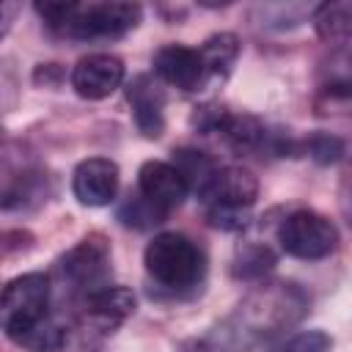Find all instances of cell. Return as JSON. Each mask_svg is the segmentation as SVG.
Wrapping results in <instances>:
<instances>
[{
    "instance_id": "6da1fadb",
    "label": "cell",
    "mask_w": 352,
    "mask_h": 352,
    "mask_svg": "<svg viewBox=\"0 0 352 352\" xmlns=\"http://www.w3.org/2000/svg\"><path fill=\"white\" fill-rule=\"evenodd\" d=\"M36 11L44 16L50 30L77 41L121 38L143 16V8L138 3H118V0H107V3L44 0L36 3Z\"/></svg>"
},
{
    "instance_id": "7a4b0ae2",
    "label": "cell",
    "mask_w": 352,
    "mask_h": 352,
    "mask_svg": "<svg viewBox=\"0 0 352 352\" xmlns=\"http://www.w3.org/2000/svg\"><path fill=\"white\" fill-rule=\"evenodd\" d=\"M146 272L170 292H187L195 289L204 280L206 272V258L204 250L184 234L165 231L157 234L143 253Z\"/></svg>"
},
{
    "instance_id": "3957f363",
    "label": "cell",
    "mask_w": 352,
    "mask_h": 352,
    "mask_svg": "<svg viewBox=\"0 0 352 352\" xmlns=\"http://www.w3.org/2000/svg\"><path fill=\"white\" fill-rule=\"evenodd\" d=\"M256 195H258L256 176L245 168L228 165V168L217 170V176L212 179V184L201 195V201L206 204V217L212 226L236 231V228H245L248 212L256 204Z\"/></svg>"
},
{
    "instance_id": "277c9868",
    "label": "cell",
    "mask_w": 352,
    "mask_h": 352,
    "mask_svg": "<svg viewBox=\"0 0 352 352\" xmlns=\"http://www.w3.org/2000/svg\"><path fill=\"white\" fill-rule=\"evenodd\" d=\"M47 302H50L47 275L28 272V275L8 280L3 289V305H0V322H3L6 336L14 341L19 333L44 322L47 319Z\"/></svg>"
},
{
    "instance_id": "5b68a950",
    "label": "cell",
    "mask_w": 352,
    "mask_h": 352,
    "mask_svg": "<svg viewBox=\"0 0 352 352\" xmlns=\"http://www.w3.org/2000/svg\"><path fill=\"white\" fill-rule=\"evenodd\" d=\"M278 242L280 248L294 258H324L338 245V228L314 209H297L286 214L278 226Z\"/></svg>"
},
{
    "instance_id": "8992f818",
    "label": "cell",
    "mask_w": 352,
    "mask_h": 352,
    "mask_svg": "<svg viewBox=\"0 0 352 352\" xmlns=\"http://www.w3.org/2000/svg\"><path fill=\"white\" fill-rule=\"evenodd\" d=\"M60 272L74 289L85 292V297L104 289L110 280V245H107V239L102 234H88L85 239H80L60 258Z\"/></svg>"
},
{
    "instance_id": "52a82bcc",
    "label": "cell",
    "mask_w": 352,
    "mask_h": 352,
    "mask_svg": "<svg viewBox=\"0 0 352 352\" xmlns=\"http://www.w3.org/2000/svg\"><path fill=\"white\" fill-rule=\"evenodd\" d=\"M124 82V63L110 52H94L74 63L72 69V88L82 99H104Z\"/></svg>"
},
{
    "instance_id": "ba28073f",
    "label": "cell",
    "mask_w": 352,
    "mask_h": 352,
    "mask_svg": "<svg viewBox=\"0 0 352 352\" xmlns=\"http://www.w3.org/2000/svg\"><path fill=\"white\" fill-rule=\"evenodd\" d=\"M154 72L162 82L179 91H198L206 82V69L198 50L184 44H165L154 55Z\"/></svg>"
},
{
    "instance_id": "9c48e42d",
    "label": "cell",
    "mask_w": 352,
    "mask_h": 352,
    "mask_svg": "<svg viewBox=\"0 0 352 352\" xmlns=\"http://www.w3.org/2000/svg\"><path fill=\"white\" fill-rule=\"evenodd\" d=\"M126 102L132 107L135 126L143 138H160L165 129V91L151 74H138L126 85Z\"/></svg>"
},
{
    "instance_id": "30bf717a",
    "label": "cell",
    "mask_w": 352,
    "mask_h": 352,
    "mask_svg": "<svg viewBox=\"0 0 352 352\" xmlns=\"http://www.w3.org/2000/svg\"><path fill=\"white\" fill-rule=\"evenodd\" d=\"M72 190H74L77 201L85 204V206L110 204L118 192V165L113 160H104V157L82 160L74 168Z\"/></svg>"
},
{
    "instance_id": "8fae6325",
    "label": "cell",
    "mask_w": 352,
    "mask_h": 352,
    "mask_svg": "<svg viewBox=\"0 0 352 352\" xmlns=\"http://www.w3.org/2000/svg\"><path fill=\"white\" fill-rule=\"evenodd\" d=\"M138 192H143L160 209L170 212L187 198L190 187H187V182L182 179V173L170 162L148 160L138 170Z\"/></svg>"
},
{
    "instance_id": "7c38bea8",
    "label": "cell",
    "mask_w": 352,
    "mask_h": 352,
    "mask_svg": "<svg viewBox=\"0 0 352 352\" xmlns=\"http://www.w3.org/2000/svg\"><path fill=\"white\" fill-rule=\"evenodd\" d=\"M132 311H135V294L124 286H104V289L88 294L85 305H82L85 322L91 327H96L99 333L116 330Z\"/></svg>"
},
{
    "instance_id": "4fadbf2b",
    "label": "cell",
    "mask_w": 352,
    "mask_h": 352,
    "mask_svg": "<svg viewBox=\"0 0 352 352\" xmlns=\"http://www.w3.org/2000/svg\"><path fill=\"white\" fill-rule=\"evenodd\" d=\"M170 165L182 173V179L187 182V187H190L192 192H198V198L209 190L212 179H214L217 170H220V168L214 165V160H212L209 154L198 151V148H176Z\"/></svg>"
},
{
    "instance_id": "5bb4252c",
    "label": "cell",
    "mask_w": 352,
    "mask_h": 352,
    "mask_svg": "<svg viewBox=\"0 0 352 352\" xmlns=\"http://www.w3.org/2000/svg\"><path fill=\"white\" fill-rule=\"evenodd\" d=\"M316 36L324 41H346L352 38V0L322 3L314 11Z\"/></svg>"
},
{
    "instance_id": "9a60e30c",
    "label": "cell",
    "mask_w": 352,
    "mask_h": 352,
    "mask_svg": "<svg viewBox=\"0 0 352 352\" xmlns=\"http://www.w3.org/2000/svg\"><path fill=\"white\" fill-rule=\"evenodd\" d=\"M198 52H201L206 77H226L239 55V38L234 33H214L212 38L204 41Z\"/></svg>"
},
{
    "instance_id": "2e32d148",
    "label": "cell",
    "mask_w": 352,
    "mask_h": 352,
    "mask_svg": "<svg viewBox=\"0 0 352 352\" xmlns=\"http://www.w3.org/2000/svg\"><path fill=\"white\" fill-rule=\"evenodd\" d=\"M322 94L330 99H352V52H336L322 66Z\"/></svg>"
},
{
    "instance_id": "e0dca14e",
    "label": "cell",
    "mask_w": 352,
    "mask_h": 352,
    "mask_svg": "<svg viewBox=\"0 0 352 352\" xmlns=\"http://www.w3.org/2000/svg\"><path fill=\"white\" fill-rule=\"evenodd\" d=\"M14 344H19V346H25L30 352H58L66 344V330L47 316L44 322H38L30 330L19 333L14 338Z\"/></svg>"
},
{
    "instance_id": "ac0fdd59",
    "label": "cell",
    "mask_w": 352,
    "mask_h": 352,
    "mask_svg": "<svg viewBox=\"0 0 352 352\" xmlns=\"http://www.w3.org/2000/svg\"><path fill=\"white\" fill-rule=\"evenodd\" d=\"M168 217L165 209H160L157 204H151L143 192L138 195H129L121 206H118V220L129 228H151L157 223H162Z\"/></svg>"
},
{
    "instance_id": "d6986e66",
    "label": "cell",
    "mask_w": 352,
    "mask_h": 352,
    "mask_svg": "<svg viewBox=\"0 0 352 352\" xmlns=\"http://www.w3.org/2000/svg\"><path fill=\"white\" fill-rule=\"evenodd\" d=\"M272 267H275V256H272V250L267 245H245L236 253L234 272L239 278H261Z\"/></svg>"
},
{
    "instance_id": "ffe728a7",
    "label": "cell",
    "mask_w": 352,
    "mask_h": 352,
    "mask_svg": "<svg viewBox=\"0 0 352 352\" xmlns=\"http://www.w3.org/2000/svg\"><path fill=\"white\" fill-rule=\"evenodd\" d=\"M330 346H333V341H330L327 333H322V330H302V333L292 336L289 341L278 344L270 352H330Z\"/></svg>"
},
{
    "instance_id": "44dd1931",
    "label": "cell",
    "mask_w": 352,
    "mask_h": 352,
    "mask_svg": "<svg viewBox=\"0 0 352 352\" xmlns=\"http://www.w3.org/2000/svg\"><path fill=\"white\" fill-rule=\"evenodd\" d=\"M305 148L316 162H336L344 154V143L333 135H314L311 140H305Z\"/></svg>"
},
{
    "instance_id": "7402d4cb",
    "label": "cell",
    "mask_w": 352,
    "mask_h": 352,
    "mask_svg": "<svg viewBox=\"0 0 352 352\" xmlns=\"http://www.w3.org/2000/svg\"><path fill=\"white\" fill-rule=\"evenodd\" d=\"M341 209H344V214H346V217H349V223H352V168H349L346 179H344V192H341Z\"/></svg>"
}]
</instances>
